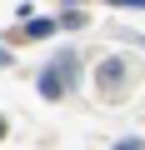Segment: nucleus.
I'll return each mask as SVG.
<instances>
[{"label": "nucleus", "instance_id": "1", "mask_svg": "<svg viewBox=\"0 0 145 150\" xmlns=\"http://www.w3.org/2000/svg\"><path fill=\"white\" fill-rule=\"evenodd\" d=\"M75 75H80V60L65 50V55H60V60H55V65L40 75V95H45V100H60L70 85H75Z\"/></svg>", "mask_w": 145, "mask_h": 150}, {"label": "nucleus", "instance_id": "2", "mask_svg": "<svg viewBox=\"0 0 145 150\" xmlns=\"http://www.w3.org/2000/svg\"><path fill=\"white\" fill-rule=\"evenodd\" d=\"M95 80H100V90H105V95H115V90H120V80H125V60H105V65L95 70Z\"/></svg>", "mask_w": 145, "mask_h": 150}, {"label": "nucleus", "instance_id": "3", "mask_svg": "<svg viewBox=\"0 0 145 150\" xmlns=\"http://www.w3.org/2000/svg\"><path fill=\"white\" fill-rule=\"evenodd\" d=\"M50 30H55V20H30V35H40V40H45Z\"/></svg>", "mask_w": 145, "mask_h": 150}, {"label": "nucleus", "instance_id": "4", "mask_svg": "<svg viewBox=\"0 0 145 150\" xmlns=\"http://www.w3.org/2000/svg\"><path fill=\"white\" fill-rule=\"evenodd\" d=\"M110 5H125V10H145V0H110Z\"/></svg>", "mask_w": 145, "mask_h": 150}, {"label": "nucleus", "instance_id": "5", "mask_svg": "<svg viewBox=\"0 0 145 150\" xmlns=\"http://www.w3.org/2000/svg\"><path fill=\"white\" fill-rule=\"evenodd\" d=\"M115 150H145V145H140V140H120Z\"/></svg>", "mask_w": 145, "mask_h": 150}, {"label": "nucleus", "instance_id": "6", "mask_svg": "<svg viewBox=\"0 0 145 150\" xmlns=\"http://www.w3.org/2000/svg\"><path fill=\"white\" fill-rule=\"evenodd\" d=\"M5 130H10V125H5V115H0V140H5Z\"/></svg>", "mask_w": 145, "mask_h": 150}, {"label": "nucleus", "instance_id": "7", "mask_svg": "<svg viewBox=\"0 0 145 150\" xmlns=\"http://www.w3.org/2000/svg\"><path fill=\"white\" fill-rule=\"evenodd\" d=\"M0 65H5V50H0Z\"/></svg>", "mask_w": 145, "mask_h": 150}]
</instances>
